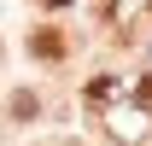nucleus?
I'll return each mask as SVG.
<instances>
[{
  "label": "nucleus",
  "instance_id": "1",
  "mask_svg": "<svg viewBox=\"0 0 152 146\" xmlns=\"http://www.w3.org/2000/svg\"><path fill=\"white\" fill-rule=\"evenodd\" d=\"M29 53L35 58H58L64 53V35H58V29H35V35H29Z\"/></svg>",
  "mask_w": 152,
  "mask_h": 146
},
{
  "label": "nucleus",
  "instance_id": "2",
  "mask_svg": "<svg viewBox=\"0 0 152 146\" xmlns=\"http://www.w3.org/2000/svg\"><path fill=\"white\" fill-rule=\"evenodd\" d=\"M12 111L18 117H35V93H12Z\"/></svg>",
  "mask_w": 152,
  "mask_h": 146
},
{
  "label": "nucleus",
  "instance_id": "3",
  "mask_svg": "<svg viewBox=\"0 0 152 146\" xmlns=\"http://www.w3.org/2000/svg\"><path fill=\"white\" fill-rule=\"evenodd\" d=\"M140 105H152V76H146V82H140Z\"/></svg>",
  "mask_w": 152,
  "mask_h": 146
},
{
  "label": "nucleus",
  "instance_id": "4",
  "mask_svg": "<svg viewBox=\"0 0 152 146\" xmlns=\"http://www.w3.org/2000/svg\"><path fill=\"white\" fill-rule=\"evenodd\" d=\"M47 6H70V0H47Z\"/></svg>",
  "mask_w": 152,
  "mask_h": 146
}]
</instances>
